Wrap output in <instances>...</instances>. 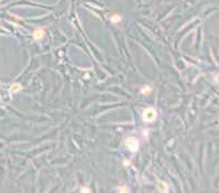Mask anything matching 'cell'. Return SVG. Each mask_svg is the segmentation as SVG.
<instances>
[{"label":"cell","instance_id":"cell-1","mask_svg":"<svg viewBox=\"0 0 219 193\" xmlns=\"http://www.w3.org/2000/svg\"><path fill=\"white\" fill-rule=\"evenodd\" d=\"M142 118H143L144 121H146V123H151L153 120H155V118H156V111H155V109L151 108V107L144 109L143 114H142Z\"/></svg>","mask_w":219,"mask_h":193},{"label":"cell","instance_id":"cell-2","mask_svg":"<svg viewBox=\"0 0 219 193\" xmlns=\"http://www.w3.org/2000/svg\"><path fill=\"white\" fill-rule=\"evenodd\" d=\"M126 146L129 150L135 152V151H137L139 149V141H138V139L135 138V137H130L129 139L126 140Z\"/></svg>","mask_w":219,"mask_h":193},{"label":"cell","instance_id":"cell-3","mask_svg":"<svg viewBox=\"0 0 219 193\" xmlns=\"http://www.w3.org/2000/svg\"><path fill=\"white\" fill-rule=\"evenodd\" d=\"M44 30H41V29H38V30H35L33 32V36L35 40H40V39H42L43 36H44Z\"/></svg>","mask_w":219,"mask_h":193},{"label":"cell","instance_id":"cell-4","mask_svg":"<svg viewBox=\"0 0 219 193\" xmlns=\"http://www.w3.org/2000/svg\"><path fill=\"white\" fill-rule=\"evenodd\" d=\"M112 22H120L121 21V17L118 16V15H113V16H111V19H110Z\"/></svg>","mask_w":219,"mask_h":193},{"label":"cell","instance_id":"cell-5","mask_svg":"<svg viewBox=\"0 0 219 193\" xmlns=\"http://www.w3.org/2000/svg\"><path fill=\"white\" fill-rule=\"evenodd\" d=\"M158 188H159V190L162 191V192H163V191H168L166 184H165V183H163V182H159V186H158Z\"/></svg>","mask_w":219,"mask_h":193},{"label":"cell","instance_id":"cell-6","mask_svg":"<svg viewBox=\"0 0 219 193\" xmlns=\"http://www.w3.org/2000/svg\"><path fill=\"white\" fill-rule=\"evenodd\" d=\"M151 87L150 86H143L142 87V90H141V93H143V94H149V93H151Z\"/></svg>","mask_w":219,"mask_h":193},{"label":"cell","instance_id":"cell-7","mask_svg":"<svg viewBox=\"0 0 219 193\" xmlns=\"http://www.w3.org/2000/svg\"><path fill=\"white\" fill-rule=\"evenodd\" d=\"M20 88H21L20 84H15V85H12V86H11V92H18V91H19Z\"/></svg>","mask_w":219,"mask_h":193}]
</instances>
